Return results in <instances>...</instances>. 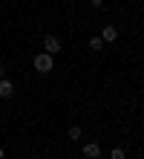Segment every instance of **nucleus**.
I'll return each instance as SVG.
<instances>
[{
	"label": "nucleus",
	"mask_w": 144,
	"mask_h": 159,
	"mask_svg": "<svg viewBox=\"0 0 144 159\" xmlns=\"http://www.w3.org/2000/svg\"><path fill=\"white\" fill-rule=\"evenodd\" d=\"M52 67H55V61H52L49 52H37V55H35V70L41 72V75H49Z\"/></svg>",
	"instance_id": "nucleus-1"
},
{
	"label": "nucleus",
	"mask_w": 144,
	"mask_h": 159,
	"mask_svg": "<svg viewBox=\"0 0 144 159\" xmlns=\"http://www.w3.org/2000/svg\"><path fill=\"white\" fill-rule=\"evenodd\" d=\"M61 49H63V46H61V41H58L55 35H46V38H43V52H49V55H58Z\"/></svg>",
	"instance_id": "nucleus-2"
},
{
	"label": "nucleus",
	"mask_w": 144,
	"mask_h": 159,
	"mask_svg": "<svg viewBox=\"0 0 144 159\" xmlns=\"http://www.w3.org/2000/svg\"><path fill=\"white\" fill-rule=\"evenodd\" d=\"M101 41L104 43H115V41H118V29H115L112 23H107V26H104V32H101Z\"/></svg>",
	"instance_id": "nucleus-3"
},
{
	"label": "nucleus",
	"mask_w": 144,
	"mask_h": 159,
	"mask_svg": "<svg viewBox=\"0 0 144 159\" xmlns=\"http://www.w3.org/2000/svg\"><path fill=\"white\" fill-rule=\"evenodd\" d=\"M84 156H86V159H98V156H101V145H98V142H86V145H84Z\"/></svg>",
	"instance_id": "nucleus-4"
},
{
	"label": "nucleus",
	"mask_w": 144,
	"mask_h": 159,
	"mask_svg": "<svg viewBox=\"0 0 144 159\" xmlns=\"http://www.w3.org/2000/svg\"><path fill=\"white\" fill-rule=\"evenodd\" d=\"M12 93H15V84L9 78H0V98H12Z\"/></svg>",
	"instance_id": "nucleus-5"
},
{
	"label": "nucleus",
	"mask_w": 144,
	"mask_h": 159,
	"mask_svg": "<svg viewBox=\"0 0 144 159\" xmlns=\"http://www.w3.org/2000/svg\"><path fill=\"white\" fill-rule=\"evenodd\" d=\"M89 49H92V52H101V49H104V41H101V35H98V38H89Z\"/></svg>",
	"instance_id": "nucleus-6"
},
{
	"label": "nucleus",
	"mask_w": 144,
	"mask_h": 159,
	"mask_svg": "<svg viewBox=\"0 0 144 159\" xmlns=\"http://www.w3.org/2000/svg\"><path fill=\"white\" fill-rule=\"evenodd\" d=\"M66 136H69L72 142H78V139H81L84 133H81V127H69V133H66Z\"/></svg>",
	"instance_id": "nucleus-7"
},
{
	"label": "nucleus",
	"mask_w": 144,
	"mask_h": 159,
	"mask_svg": "<svg viewBox=\"0 0 144 159\" xmlns=\"http://www.w3.org/2000/svg\"><path fill=\"white\" fill-rule=\"evenodd\" d=\"M110 159H124V151H121V148H112V151H110Z\"/></svg>",
	"instance_id": "nucleus-8"
},
{
	"label": "nucleus",
	"mask_w": 144,
	"mask_h": 159,
	"mask_svg": "<svg viewBox=\"0 0 144 159\" xmlns=\"http://www.w3.org/2000/svg\"><path fill=\"white\" fill-rule=\"evenodd\" d=\"M89 3H92L95 9H101V6H104V0H89Z\"/></svg>",
	"instance_id": "nucleus-9"
},
{
	"label": "nucleus",
	"mask_w": 144,
	"mask_h": 159,
	"mask_svg": "<svg viewBox=\"0 0 144 159\" xmlns=\"http://www.w3.org/2000/svg\"><path fill=\"white\" fill-rule=\"evenodd\" d=\"M0 78H6V67H3V64H0Z\"/></svg>",
	"instance_id": "nucleus-10"
},
{
	"label": "nucleus",
	"mask_w": 144,
	"mask_h": 159,
	"mask_svg": "<svg viewBox=\"0 0 144 159\" xmlns=\"http://www.w3.org/2000/svg\"><path fill=\"white\" fill-rule=\"evenodd\" d=\"M3 156H6V153H3V148H0V159H3Z\"/></svg>",
	"instance_id": "nucleus-11"
}]
</instances>
